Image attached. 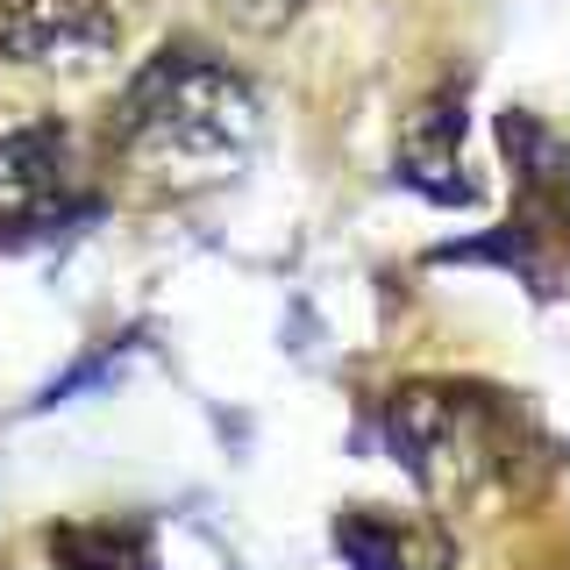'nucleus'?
<instances>
[{
	"label": "nucleus",
	"instance_id": "5",
	"mask_svg": "<svg viewBox=\"0 0 570 570\" xmlns=\"http://www.w3.org/2000/svg\"><path fill=\"white\" fill-rule=\"evenodd\" d=\"M400 178L421 186L428 200H471V178H463V107L435 100L406 121L400 142Z\"/></svg>",
	"mask_w": 570,
	"mask_h": 570
},
{
	"label": "nucleus",
	"instance_id": "4",
	"mask_svg": "<svg viewBox=\"0 0 570 570\" xmlns=\"http://www.w3.org/2000/svg\"><path fill=\"white\" fill-rule=\"evenodd\" d=\"M71 193V136L58 121H22L0 136V222L58 207Z\"/></svg>",
	"mask_w": 570,
	"mask_h": 570
},
{
	"label": "nucleus",
	"instance_id": "1",
	"mask_svg": "<svg viewBox=\"0 0 570 570\" xmlns=\"http://www.w3.org/2000/svg\"><path fill=\"white\" fill-rule=\"evenodd\" d=\"M121 150L157 178H222L257 142V100L200 43H165L121 94Z\"/></svg>",
	"mask_w": 570,
	"mask_h": 570
},
{
	"label": "nucleus",
	"instance_id": "2",
	"mask_svg": "<svg viewBox=\"0 0 570 570\" xmlns=\"http://www.w3.org/2000/svg\"><path fill=\"white\" fill-rule=\"evenodd\" d=\"M392 450L435 499H478L513 478V414L485 392L414 385L392 400Z\"/></svg>",
	"mask_w": 570,
	"mask_h": 570
},
{
	"label": "nucleus",
	"instance_id": "3",
	"mask_svg": "<svg viewBox=\"0 0 570 570\" xmlns=\"http://www.w3.org/2000/svg\"><path fill=\"white\" fill-rule=\"evenodd\" d=\"M121 50V22L107 0H0V65L86 79Z\"/></svg>",
	"mask_w": 570,
	"mask_h": 570
}]
</instances>
